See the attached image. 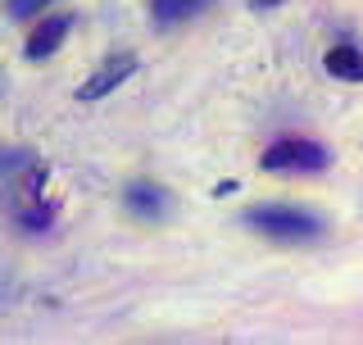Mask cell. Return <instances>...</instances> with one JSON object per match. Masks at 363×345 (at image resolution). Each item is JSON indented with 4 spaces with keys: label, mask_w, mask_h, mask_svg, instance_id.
<instances>
[{
    "label": "cell",
    "mask_w": 363,
    "mask_h": 345,
    "mask_svg": "<svg viewBox=\"0 0 363 345\" xmlns=\"http://www.w3.org/2000/svg\"><path fill=\"white\" fill-rule=\"evenodd\" d=\"M245 223L255 227V232L272 236V241H313L318 232H323V223H318L313 214L291 209V204H264V209H250Z\"/></svg>",
    "instance_id": "obj_1"
},
{
    "label": "cell",
    "mask_w": 363,
    "mask_h": 345,
    "mask_svg": "<svg viewBox=\"0 0 363 345\" xmlns=\"http://www.w3.org/2000/svg\"><path fill=\"white\" fill-rule=\"evenodd\" d=\"M259 164H264L268 172H323L327 164H332V155H327V146H318V141L286 136V141H272Z\"/></svg>",
    "instance_id": "obj_2"
},
{
    "label": "cell",
    "mask_w": 363,
    "mask_h": 345,
    "mask_svg": "<svg viewBox=\"0 0 363 345\" xmlns=\"http://www.w3.org/2000/svg\"><path fill=\"white\" fill-rule=\"evenodd\" d=\"M132 73H136V55H132V50L109 55V60L100 64L96 73H91L86 82H82V87H77V100H82V105H91V100H105L109 91H118V87L128 82Z\"/></svg>",
    "instance_id": "obj_3"
},
{
    "label": "cell",
    "mask_w": 363,
    "mask_h": 345,
    "mask_svg": "<svg viewBox=\"0 0 363 345\" xmlns=\"http://www.w3.org/2000/svg\"><path fill=\"white\" fill-rule=\"evenodd\" d=\"M123 204H128L132 218H145V223H155V218L168 214V204H173V195H168L159 182H132L128 195H123Z\"/></svg>",
    "instance_id": "obj_4"
},
{
    "label": "cell",
    "mask_w": 363,
    "mask_h": 345,
    "mask_svg": "<svg viewBox=\"0 0 363 345\" xmlns=\"http://www.w3.org/2000/svg\"><path fill=\"white\" fill-rule=\"evenodd\" d=\"M68 28H73V18L68 14H55V18H41L37 28H32V37H28V45H23V55H28L32 64L37 60H50L55 50L64 45V37H68Z\"/></svg>",
    "instance_id": "obj_5"
},
{
    "label": "cell",
    "mask_w": 363,
    "mask_h": 345,
    "mask_svg": "<svg viewBox=\"0 0 363 345\" xmlns=\"http://www.w3.org/2000/svg\"><path fill=\"white\" fill-rule=\"evenodd\" d=\"M323 64H327V73L340 77V82H363V50H354V45H332V50L323 55Z\"/></svg>",
    "instance_id": "obj_6"
},
{
    "label": "cell",
    "mask_w": 363,
    "mask_h": 345,
    "mask_svg": "<svg viewBox=\"0 0 363 345\" xmlns=\"http://www.w3.org/2000/svg\"><path fill=\"white\" fill-rule=\"evenodd\" d=\"M204 5H209V0H155V23H164V28H168V23H186L191 14H200V9Z\"/></svg>",
    "instance_id": "obj_7"
},
{
    "label": "cell",
    "mask_w": 363,
    "mask_h": 345,
    "mask_svg": "<svg viewBox=\"0 0 363 345\" xmlns=\"http://www.w3.org/2000/svg\"><path fill=\"white\" fill-rule=\"evenodd\" d=\"M45 5H50V0H5V9H9L14 18H37Z\"/></svg>",
    "instance_id": "obj_8"
}]
</instances>
